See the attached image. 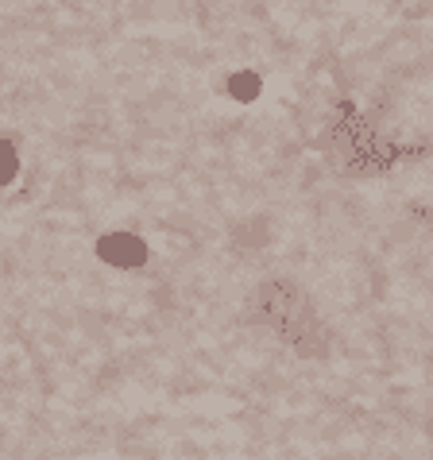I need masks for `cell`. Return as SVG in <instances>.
I'll list each match as a JSON object with an SVG mask.
<instances>
[{"mask_svg":"<svg viewBox=\"0 0 433 460\" xmlns=\"http://www.w3.org/2000/svg\"><path fill=\"white\" fill-rule=\"evenodd\" d=\"M16 167H20L16 151H12L8 144H0V186H4V182H12V178H16Z\"/></svg>","mask_w":433,"mask_h":460,"instance_id":"3957f363","label":"cell"},{"mask_svg":"<svg viewBox=\"0 0 433 460\" xmlns=\"http://www.w3.org/2000/svg\"><path fill=\"white\" fill-rule=\"evenodd\" d=\"M97 252H101V260L112 267H139L147 260V248L139 236H105L97 244Z\"/></svg>","mask_w":433,"mask_h":460,"instance_id":"6da1fadb","label":"cell"},{"mask_svg":"<svg viewBox=\"0 0 433 460\" xmlns=\"http://www.w3.org/2000/svg\"><path fill=\"white\" fill-rule=\"evenodd\" d=\"M260 89H263V82H260V74H252V70H240V74L228 78V93H233L236 101H256Z\"/></svg>","mask_w":433,"mask_h":460,"instance_id":"7a4b0ae2","label":"cell"}]
</instances>
